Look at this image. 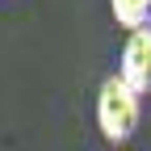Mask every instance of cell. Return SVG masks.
Returning <instances> with one entry per match:
<instances>
[{"label": "cell", "mask_w": 151, "mask_h": 151, "mask_svg": "<svg viewBox=\"0 0 151 151\" xmlns=\"http://www.w3.org/2000/svg\"><path fill=\"white\" fill-rule=\"evenodd\" d=\"M109 13L122 29H147L151 25V0H109Z\"/></svg>", "instance_id": "cell-3"}, {"label": "cell", "mask_w": 151, "mask_h": 151, "mask_svg": "<svg viewBox=\"0 0 151 151\" xmlns=\"http://www.w3.org/2000/svg\"><path fill=\"white\" fill-rule=\"evenodd\" d=\"M118 76L139 92L147 97L151 92V25L147 29H134L122 46V59H118Z\"/></svg>", "instance_id": "cell-2"}, {"label": "cell", "mask_w": 151, "mask_h": 151, "mask_svg": "<svg viewBox=\"0 0 151 151\" xmlns=\"http://www.w3.org/2000/svg\"><path fill=\"white\" fill-rule=\"evenodd\" d=\"M143 122V97L130 88L118 71L101 80V92H97V126L109 143H130L134 130Z\"/></svg>", "instance_id": "cell-1"}]
</instances>
